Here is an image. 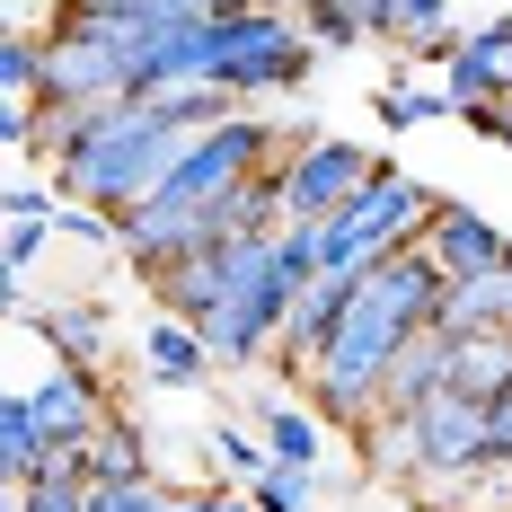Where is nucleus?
<instances>
[{
  "label": "nucleus",
  "mask_w": 512,
  "mask_h": 512,
  "mask_svg": "<svg viewBox=\"0 0 512 512\" xmlns=\"http://www.w3.org/2000/svg\"><path fill=\"white\" fill-rule=\"evenodd\" d=\"M318 71V45L301 36V9H221L212 18V89L230 98H283Z\"/></svg>",
  "instance_id": "f257e3e1"
},
{
  "label": "nucleus",
  "mask_w": 512,
  "mask_h": 512,
  "mask_svg": "<svg viewBox=\"0 0 512 512\" xmlns=\"http://www.w3.org/2000/svg\"><path fill=\"white\" fill-rule=\"evenodd\" d=\"M433 212H442V195H433L424 177H407V168H389V159H380V177H371L354 204L318 230V256H327V274H371L380 256L415 248Z\"/></svg>",
  "instance_id": "f03ea898"
},
{
  "label": "nucleus",
  "mask_w": 512,
  "mask_h": 512,
  "mask_svg": "<svg viewBox=\"0 0 512 512\" xmlns=\"http://www.w3.org/2000/svg\"><path fill=\"white\" fill-rule=\"evenodd\" d=\"M371 177H380V159L362 151V142L309 133V142H292V151H283V212H292L301 230H327V221L354 204Z\"/></svg>",
  "instance_id": "7ed1b4c3"
},
{
  "label": "nucleus",
  "mask_w": 512,
  "mask_h": 512,
  "mask_svg": "<svg viewBox=\"0 0 512 512\" xmlns=\"http://www.w3.org/2000/svg\"><path fill=\"white\" fill-rule=\"evenodd\" d=\"M27 407H36V424H45V442L53 451H89L106 433V389H98V371H80V362H53L45 380L27 389Z\"/></svg>",
  "instance_id": "20e7f679"
},
{
  "label": "nucleus",
  "mask_w": 512,
  "mask_h": 512,
  "mask_svg": "<svg viewBox=\"0 0 512 512\" xmlns=\"http://www.w3.org/2000/svg\"><path fill=\"white\" fill-rule=\"evenodd\" d=\"M415 248L442 265V283H477V274H504V265H512V239L486 221V212L451 204V195H442V212L424 221V239H415Z\"/></svg>",
  "instance_id": "39448f33"
},
{
  "label": "nucleus",
  "mask_w": 512,
  "mask_h": 512,
  "mask_svg": "<svg viewBox=\"0 0 512 512\" xmlns=\"http://www.w3.org/2000/svg\"><path fill=\"white\" fill-rule=\"evenodd\" d=\"M354 301H362V274H327V283H309L301 292V309H292V327H283V362L292 371H318L327 362V345L345 336V318H354Z\"/></svg>",
  "instance_id": "423d86ee"
},
{
  "label": "nucleus",
  "mask_w": 512,
  "mask_h": 512,
  "mask_svg": "<svg viewBox=\"0 0 512 512\" xmlns=\"http://www.w3.org/2000/svg\"><path fill=\"white\" fill-rule=\"evenodd\" d=\"M415 424H424V486H442V477H477V468H486V407L442 398V407H424Z\"/></svg>",
  "instance_id": "0eeeda50"
},
{
  "label": "nucleus",
  "mask_w": 512,
  "mask_h": 512,
  "mask_svg": "<svg viewBox=\"0 0 512 512\" xmlns=\"http://www.w3.org/2000/svg\"><path fill=\"white\" fill-rule=\"evenodd\" d=\"M451 398V336H407V354L389 362V380H380V415H424Z\"/></svg>",
  "instance_id": "6e6552de"
},
{
  "label": "nucleus",
  "mask_w": 512,
  "mask_h": 512,
  "mask_svg": "<svg viewBox=\"0 0 512 512\" xmlns=\"http://www.w3.org/2000/svg\"><path fill=\"white\" fill-rule=\"evenodd\" d=\"M433 336H512V265L504 274H477V283H442V309H433Z\"/></svg>",
  "instance_id": "1a4fd4ad"
},
{
  "label": "nucleus",
  "mask_w": 512,
  "mask_h": 512,
  "mask_svg": "<svg viewBox=\"0 0 512 512\" xmlns=\"http://www.w3.org/2000/svg\"><path fill=\"white\" fill-rule=\"evenodd\" d=\"M248 424L265 433L274 468H292V477H318V407H292L283 389H248Z\"/></svg>",
  "instance_id": "9d476101"
},
{
  "label": "nucleus",
  "mask_w": 512,
  "mask_h": 512,
  "mask_svg": "<svg viewBox=\"0 0 512 512\" xmlns=\"http://www.w3.org/2000/svg\"><path fill=\"white\" fill-rule=\"evenodd\" d=\"M27 336H45L53 362L98 371V362H106V309H98V301H45L36 318H27Z\"/></svg>",
  "instance_id": "9b49d317"
},
{
  "label": "nucleus",
  "mask_w": 512,
  "mask_h": 512,
  "mask_svg": "<svg viewBox=\"0 0 512 512\" xmlns=\"http://www.w3.org/2000/svg\"><path fill=\"white\" fill-rule=\"evenodd\" d=\"M451 398L504 407L512 398V336H460V345H451Z\"/></svg>",
  "instance_id": "f8f14e48"
},
{
  "label": "nucleus",
  "mask_w": 512,
  "mask_h": 512,
  "mask_svg": "<svg viewBox=\"0 0 512 512\" xmlns=\"http://www.w3.org/2000/svg\"><path fill=\"white\" fill-rule=\"evenodd\" d=\"M89 451H53L45 468H36V486H0V512H89Z\"/></svg>",
  "instance_id": "ddd939ff"
},
{
  "label": "nucleus",
  "mask_w": 512,
  "mask_h": 512,
  "mask_svg": "<svg viewBox=\"0 0 512 512\" xmlns=\"http://www.w3.org/2000/svg\"><path fill=\"white\" fill-rule=\"evenodd\" d=\"M53 460L45 424H36V407H27V389H9L0 398V486L18 495V486H36V468Z\"/></svg>",
  "instance_id": "4468645a"
},
{
  "label": "nucleus",
  "mask_w": 512,
  "mask_h": 512,
  "mask_svg": "<svg viewBox=\"0 0 512 512\" xmlns=\"http://www.w3.org/2000/svg\"><path fill=\"white\" fill-rule=\"evenodd\" d=\"M362 460L389 486H424V424L415 415H371L362 424Z\"/></svg>",
  "instance_id": "2eb2a0df"
},
{
  "label": "nucleus",
  "mask_w": 512,
  "mask_h": 512,
  "mask_svg": "<svg viewBox=\"0 0 512 512\" xmlns=\"http://www.w3.org/2000/svg\"><path fill=\"white\" fill-rule=\"evenodd\" d=\"M204 362H212V345L186 327V318H151V336H142V371H151L159 389H195Z\"/></svg>",
  "instance_id": "dca6fc26"
},
{
  "label": "nucleus",
  "mask_w": 512,
  "mask_h": 512,
  "mask_svg": "<svg viewBox=\"0 0 512 512\" xmlns=\"http://www.w3.org/2000/svg\"><path fill=\"white\" fill-rule=\"evenodd\" d=\"M89 486H151V442H142V424L106 415V433L89 442Z\"/></svg>",
  "instance_id": "f3484780"
},
{
  "label": "nucleus",
  "mask_w": 512,
  "mask_h": 512,
  "mask_svg": "<svg viewBox=\"0 0 512 512\" xmlns=\"http://www.w3.org/2000/svg\"><path fill=\"white\" fill-rule=\"evenodd\" d=\"M45 71H53V53L45 36H0V106H45Z\"/></svg>",
  "instance_id": "a211bd4d"
},
{
  "label": "nucleus",
  "mask_w": 512,
  "mask_h": 512,
  "mask_svg": "<svg viewBox=\"0 0 512 512\" xmlns=\"http://www.w3.org/2000/svg\"><path fill=\"white\" fill-rule=\"evenodd\" d=\"M212 460L230 486H256V477H274V451H265V433L256 424H212Z\"/></svg>",
  "instance_id": "6ab92c4d"
},
{
  "label": "nucleus",
  "mask_w": 512,
  "mask_h": 512,
  "mask_svg": "<svg viewBox=\"0 0 512 512\" xmlns=\"http://www.w3.org/2000/svg\"><path fill=\"white\" fill-rule=\"evenodd\" d=\"M433 115H460V106H451V89H407V80H389V89H380V124H389V133L433 124Z\"/></svg>",
  "instance_id": "aec40b11"
},
{
  "label": "nucleus",
  "mask_w": 512,
  "mask_h": 512,
  "mask_svg": "<svg viewBox=\"0 0 512 512\" xmlns=\"http://www.w3.org/2000/svg\"><path fill=\"white\" fill-rule=\"evenodd\" d=\"M274 274H283L292 292H309V283H327V256H318V230H301V221H292V230L274 239Z\"/></svg>",
  "instance_id": "412c9836"
},
{
  "label": "nucleus",
  "mask_w": 512,
  "mask_h": 512,
  "mask_svg": "<svg viewBox=\"0 0 512 512\" xmlns=\"http://www.w3.org/2000/svg\"><path fill=\"white\" fill-rule=\"evenodd\" d=\"M309 495H327V468H318V477L274 468V477H256V486H248V512H309Z\"/></svg>",
  "instance_id": "4be33fe9"
},
{
  "label": "nucleus",
  "mask_w": 512,
  "mask_h": 512,
  "mask_svg": "<svg viewBox=\"0 0 512 512\" xmlns=\"http://www.w3.org/2000/svg\"><path fill=\"white\" fill-rule=\"evenodd\" d=\"M53 239H71V248H124V221L98 204H62L53 212Z\"/></svg>",
  "instance_id": "5701e85b"
},
{
  "label": "nucleus",
  "mask_w": 512,
  "mask_h": 512,
  "mask_svg": "<svg viewBox=\"0 0 512 512\" xmlns=\"http://www.w3.org/2000/svg\"><path fill=\"white\" fill-rule=\"evenodd\" d=\"M301 36H309L318 53L362 45V27H354V9H345V0H301Z\"/></svg>",
  "instance_id": "b1692460"
},
{
  "label": "nucleus",
  "mask_w": 512,
  "mask_h": 512,
  "mask_svg": "<svg viewBox=\"0 0 512 512\" xmlns=\"http://www.w3.org/2000/svg\"><path fill=\"white\" fill-rule=\"evenodd\" d=\"M45 248H62V239H53V221H9V239H0V274H18V283H27V265H36Z\"/></svg>",
  "instance_id": "393cba45"
},
{
  "label": "nucleus",
  "mask_w": 512,
  "mask_h": 512,
  "mask_svg": "<svg viewBox=\"0 0 512 512\" xmlns=\"http://www.w3.org/2000/svg\"><path fill=\"white\" fill-rule=\"evenodd\" d=\"M0 212H9V221H53V212H62V195H53V177H9Z\"/></svg>",
  "instance_id": "a878e982"
},
{
  "label": "nucleus",
  "mask_w": 512,
  "mask_h": 512,
  "mask_svg": "<svg viewBox=\"0 0 512 512\" xmlns=\"http://www.w3.org/2000/svg\"><path fill=\"white\" fill-rule=\"evenodd\" d=\"M345 9H354L362 45H371V36H389V45H398V0H345Z\"/></svg>",
  "instance_id": "bb28decb"
},
{
  "label": "nucleus",
  "mask_w": 512,
  "mask_h": 512,
  "mask_svg": "<svg viewBox=\"0 0 512 512\" xmlns=\"http://www.w3.org/2000/svg\"><path fill=\"white\" fill-rule=\"evenodd\" d=\"M424 27H451V0H398V45L424 36Z\"/></svg>",
  "instance_id": "cd10ccee"
},
{
  "label": "nucleus",
  "mask_w": 512,
  "mask_h": 512,
  "mask_svg": "<svg viewBox=\"0 0 512 512\" xmlns=\"http://www.w3.org/2000/svg\"><path fill=\"white\" fill-rule=\"evenodd\" d=\"M486 468H504V477H512V398H504V407H486Z\"/></svg>",
  "instance_id": "c85d7f7f"
},
{
  "label": "nucleus",
  "mask_w": 512,
  "mask_h": 512,
  "mask_svg": "<svg viewBox=\"0 0 512 512\" xmlns=\"http://www.w3.org/2000/svg\"><path fill=\"white\" fill-rule=\"evenodd\" d=\"M195 18H221V9H301V0H186Z\"/></svg>",
  "instance_id": "c756f323"
},
{
  "label": "nucleus",
  "mask_w": 512,
  "mask_h": 512,
  "mask_svg": "<svg viewBox=\"0 0 512 512\" xmlns=\"http://www.w3.org/2000/svg\"><path fill=\"white\" fill-rule=\"evenodd\" d=\"M495 27H504V36H512V9H504V18H495Z\"/></svg>",
  "instance_id": "7c9ffc66"
}]
</instances>
